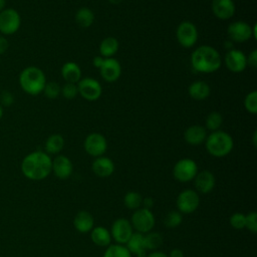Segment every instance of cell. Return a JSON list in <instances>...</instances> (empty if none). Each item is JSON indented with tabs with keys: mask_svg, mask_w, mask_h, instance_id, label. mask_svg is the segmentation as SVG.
Returning a JSON list of instances; mask_svg holds the SVG:
<instances>
[{
	"mask_svg": "<svg viewBox=\"0 0 257 257\" xmlns=\"http://www.w3.org/2000/svg\"><path fill=\"white\" fill-rule=\"evenodd\" d=\"M227 34L232 41L245 42L253 37V26L245 21H235L229 24Z\"/></svg>",
	"mask_w": 257,
	"mask_h": 257,
	"instance_id": "cell-13",
	"label": "cell"
},
{
	"mask_svg": "<svg viewBox=\"0 0 257 257\" xmlns=\"http://www.w3.org/2000/svg\"><path fill=\"white\" fill-rule=\"evenodd\" d=\"M183 222L182 213L179 211H170L164 219V224L167 228H176Z\"/></svg>",
	"mask_w": 257,
	"mask_h": 257,
	"instance_id": "cell-33",
	"label": "cell"
},
{
	"mask_svg": "<svg viewBox=\"0 0 257 257\" xmlns=\"http://www.w3.org/2000/svg\"><path fill=\"white\" fill-rule=\"evenodd\" d=\"M98 69L101 77L107 82L116 81L121 74L120 63L113 57L104 58L101 66Z\"/></svg>",
	"mask_w": 257,
	"mask_h": 257,
	"instance_id": "cell-15",
	"label": "cell"
},
{
	"mask_svg": "<svg viewBox=\"0 0 257 257\" xmlns=\"http://www.w3.org/2000/svg\"><path fill=\"white\" fill-rule=\"evenodd\" d=\"M142 204L144 205L143 208L151 209V208L154 206V200H153L152 198H145V199H143Z\"/></svg>",
	"mask_w": 257,
	"mask_h": 257,
	"instance_id": "cell-43",
	"label": "cell"
},
{
	"mask_svg": "<svg viewBox=\"0 0 257 257\" xmlns=\"http://www.w3.org/2000/svg\"><path fill=\"white\" fill-rule=\"evenodd\" d=\"M205 146L207 152L211 156L216 158H223L232 152L234 141L228 133L218 130L207 136Z\"/></svg>",
	"mask_w": 257,
	"mask_h": 257,
	"instance_id": "cell-4",
	"label": "cell"
},
{
	"mask_svg": "<svg viewBox=\"0 0 257 257\" xmlns=\"http://www.w3.org/2000/svg\"><path fill=\"white\" fill-rule=\"evenodd\" d=\"M61 76L65 82L77 83L82 78L81 69L77 63L73 61H67L61 67Z\"/></svg>",
	"mask_w": 257,
	"mask_h": 257,
	"instance_id": "cell-24",
	"label": "cell"
},
{
	"mask_svg": "<svg viewBox=\"0 0 257 257\" xmlns=\"http://www.w3.org/2000/svg\"><path fill=\"white\" fill-rule=\"evenodd\" d=\"M76 84L78 88V94H80L84 99L88 101L97 100L102 93V87L100 83L92 77H83Z\"/></svg>",
	"mask_w": 257,
	"mask_h": 257,
	"instance_id": "cell-10",
	"label": "cell"
},
{
	"mask_svg": "<svg viewBox=\"0 0 257 257\" xmlns=\"http://www.w3.org/2000/svg\"><path fill=\"white\" fill-rule=\"evenodd\" d=\"M73 171V166L70 159L64 155H58L52 160L51 172L60 180L68 179Z\"/></svg>",
	"mask_w": 257,
	"mask_h": 257,
	"instance_id": "cell-16",
	"label": "cell"
},
{
	"mask_svg": "<svg viewBox=\"0 0 257 257\" xmlns=\"http://www.w3.org/2000/svg\"><path fill=\"white\" fill-rule=\"evenodd\" d=\"M148 257H169L166 253L161 252V251H154L151 254H149Z\"/></svg>",
	"mask_w": 257,
	"mask_h": 257,
	"instance_id": "cell-45",
	"label": "cell"
},
{
	"mask_svg": "<svg viewBox=\"0 0 257 257\" xmlns=\"http://www.w3.org/2000/svg\"><path fill=\"white\" fill-rule=\"evenodd\" d=\"M60 94H62V96L65 97L66 99H72V98H74V97L78 94L77 84H76V83L65 82V84L61 87V92H60Z\"/></svg>",
	"mask_w": 257,
	"mask_h": 257,
	"instance_id": "cell-36",
	"label": "cell"
},
{
	"mask_svg": "<svg viewBox=\"0 0 257 257\" xmlns=\"http://www.w3.org/2000/svg\"><path fill=\"white\" fill-rule=\"evenodd\" d=\"M144 243L147 250H157L163 244V236L159 232H148L144 234Z\"/></svg>",
	"mask_w": 257,
	"mask_h": 257,
	"instance_id": "cell-29",
	"label": "cell"
},
{
	"mask_svg": "<svg viewBox=\"0 0 257 257\" xmlns=\"http://www.w3.org/2000/svg\"><path fill=\"white\" fill-rule=\"evenodd\" d=\"M245 221H246V215H244L243 213L237 212L231 215L230 217V225L237 230H241L243 228H245Z\"/></svg>",
	"mask_w": 257,
	"mask_h": 257,
	"instance_id": "cell-37",
	"label": "cell"
},
{
	"mask_svg": "<svg viewBox=\"0 0 257 257\" xmlns=\"http://www.w3.org/2000/svg\"><path fill=\"white\" fill-rule=\"evenodd\" d=\"M207 136V130L199 124H193L189 126L184 133L185 141L192 146H199L205 143Z\"/></svg>",
	"mask_w": 257,
	"mask_h": 257,
	"instance_id": "cell-20",
	"label": "cell"
},
{
	"mask_svg": "<svg viewBox=\"0 0 257 257\" xmlns=\"http://www.w3.org/2000/svg\"><path fill=\"white\" fill-rule=\"evenodd\" d=\"M223 123V116L218 111L210 112L205 120V128L215 132L218 131Z\"/></svg>",
	"mask_w": 257,
	"mask_h": 257,
	"instance_id": "cell-30",
	"label": "cell"
},
{
	"mask_svg": "<svg viewBox=\"0 0 257 257\" xmlns=\"http://www.w3.org/2000/svg\"><path fill=\"white\" fill-rule=\"evenodd\" d=\"M197 173V163L190 158H184L179 160L173 168L174 178L181 183H187L194 180Z\"/></svg>",
	"mask_w": 257,
	"mask_h": 257,
	"instance_id": "cell-7",
	"label": "cell"
},
{
	"mask_svg": "<svg viewBox=\"0 0 257 257\" xmlns=\"http://www.w3.org/2000/svg\"><path fill=\"white\" fill-rule=\"evenodd\" d=\"M90 238L91 241L99 247H106L110 245L111 242L110 232L106 228L101 226H97L91 229Z\"/></svg>",
	"mask_w": 257,
	"mask_h": 257,
	"instance_id": "cell-25",
	"label": "cell"
},
{
	"mask_svg": "<svg viewBox=\"0 0 257 257\" xmlns=\"http://www.w3.org/2000/svg\"><path fill=\"white\" fill-rule=\"evenodd\" d=\"M18 82L25 93L29 95H38L43 91L47 80L41 68L31 65L21 70L18 76Z\"/></svg>",
	"mask_w": 257,
	"mask_h": 257,
	"instance_id": "cell-3",
	"label": "cell"
},
{
	"mask_svg": "<svg viewBox=\"0 0 257 257\" xmlns=\"http://www.w3.org/2000/svg\"><path fill=\"white\" fill-rule=\"evenodd\" d=\"M244 106H245V109L252 114H255L257 112V91L256 90L250 91L245 96Z\"/></svg>",
	"mask_w": 257,
	"mask_h": 257,
	"instance_id": "cell-35",
	"label": "cell"
},
{
	"mask_svg": "<svg viewBox=\"0 0 257 257\" xmlns=\"http://www.w3.org/2000/svg\"><path fill=\"white\" fill-rule=\"evenodd\" d=\"M64 139L61 135L59 134H53L50 135L44 144V149L45 153L48 155H57L62 151L64 148Z\"/></svg>",
	"mask_w": 257,
	"mask_h": 257,
	"instance_id": "cell-27",
	"label": "cell"
},
{
	"mask_svg": "<svg viewBox=\"0 0 257 257\" xmlns=\"http://www.w3.org/2000/svg\"><path fill=\"white\" fill-rule=\"evenodd\" d=\"M192 67L201 73H212L222 65L219 51L210 45H201L191 54Z\"/></svg>",
	"mask_w": 257,
	"mask_h": 257,
	"instance_id": "cell-2",
	"label": "cell"
},
{
	"mask_svg": "<svg viewBox=\"0 0 257 257\" xmlns=\"http://www.w3.org/2000/svg\"><path fill=\"white\" fill-rule=\"evenodd\" d=\"M125 244V247L127 248L131 254H134L137 257H146L147 249L144 243V234L139 232L133 233V235Z\"/></svg>",
	"mask_w": 257,
	"mask_h": 257,
	"instance_id": "cell-23",
	"label": "cell"
},
{
	"mask_svg": "<svg viewBox=\"0 0 257 257\" xmlns=\"http://www.w3.org/2000/svg\"><path fill=\"white\" fill-rule=\"evenodd\" d=\"M94 13L91 9L87 8V7H82L79 8L74 16L75 22L77 23V25L81 28H88L92 25V23L94 22Z\"/></svg>",
	"mask_w": 257,
	"mask_h": 257,
	"instance_id": "cell-28",
	"label": "cell"
},
{
	"mask_svg": "<svg viewBox=\"0 0 257 257\" xmlns=\"http://www.w3.org/2000/svg\"><path fill=\"white\" fill-rule=\"evenodd\" d=\"M103 59H104V57H102V56H100V55L95 56V57L93 58V60H92L93 66H94L95 68H99V67L101 66L102 62H103Z\"/></svg>",
	"mask_w": 257,
	"mask_h": 257,
	"instance_id": "cell-42",
	"label": "cell"
},
{
	"mask_svg": "<svg viewBox=\"0 0 257 257\" xmlns=\"http://www.w3.org/2000/svg\"><path fill=\"white\" fill-rule=\"evenodd\" d=\"M44 95L49 99H54L60 95L61 86L55 81H48L46 82L43 91Z\"/></svg>",
	"mask_w": 257,
	"mask_h": 257,
	"instance_id": "cell-34",
	"label": "cell"
},
{
	"mask_svg": "<svg viewBox=\"0 0 257 257\" xmlns=\"http://www.w3.org/2000/svg\"><path fill=\"white\" fill-rule=\"evenodd\" d=\"M194 180L197 191L202 194L210 193L214 189L216 183L214 174L208 170H204L201 171L200 173H197Z\"/></svg>",
	"mask_w": 257,
	"mask_h": 257,
	"instance_id": "cell-18",
	"label": "cell"
},
{
	"mask_svg": "<svg viewBox=\"0 0 257 257\" xmlns=\"http://www.w3.org/2000/svg\"><path fill=\"white\" fill-rule=\"evenodd\" d=\"M83 148L89 156L97 158L103 156L106 152L107 142L105 137L100 133H91L85 138Z\"/></svg>",
	"mask_w": 257,
	"mask_h": 257,
	"instance_id": "cell-11",
	"label": "cell"
},
{
	"mask_svg": "<svg viewBox=\"0 0 257 257\" xmlns=\"http://www.w3.org/2000/svg\"><path fill=\"white\" fill-rule=\"evenodd\" d=\"M8 47H9L8 39L5 36L0 35V55L4 54L8 50Z\"/></svg>",
	"mask_w": 257,
	"mask_h": 257,
	"instance_id": "cell-41",
	"label": "cell"
},
{
	"mask_svg": "<svg viewBox=\"0 0 257 257\" xmlns=\"http://www.w3.org/2000/svg\"><path fill=\"white\" fill-rule=\"evenodd\" d=\"M119 48L118 40L112 36H107L101 40L99 44V53L100 56L104 58L112 57Z\"/></svg>",
	"mask_w": 257,
	"mask_h": 257,
	"instance_id": "cell-26",
	"label": "cell"
},
{
	"mask_svg": "<svg viewBox=\"0 0 257 257\" xmlns=\"http://www.w3.org/2000/svg\"><path fill=\"white\" fill-rule=\"evenodd\" d=\"M176 205L179 212L184 214H191L198 209L200 205V197L196 191L192 189H186L178 195Z\"/></svg>",
	"mask_w": 257,
	"mask_h": 257,
	"instance_id": "cell-9",
	"label": "cell"
},
{
	"mask_svg": "<svg viewBox=\"0 0 257 257\" xmlns=\"http://www.w3.org/2000/svg\"><path fill=\"white\" fill-rule=\"evenodd\" d=\"M247 65L251 66L252 68L257 67V50L254 49L251 51V53L247 56Z\"/></svg>",
	"mask_w": 257,
	"mask_h": 257,
	"instance_id": "cell-40",
	"label": "cell"
},
{
	"mask_svg": "<svg viewBox=\"0 0 257 257\" xmlns=\"http://www.w3.org/2000/svg\"><path fill=\"white\" fill-rule=\"evenodd\" d=\"M130 222L133 228L137 230V232L145 234L152 231L155 226L156 220L153 212L150 209L139 208L135 210Z\"/></svg>",
	"mask_w": 257,
	"mask_h": 257,
	"instance_id": "cell-6",
	"label": "cell"
},
{
	"mask_svg": "<svg viewBox=\"0 0 257 257\" xmlns=\"http://www.w3.org/2000/svg\"><path fill=\"white\" fill-rule=\"evenodd\" d=\"M6 6V0H0V12L5 9Z\"/></svg>",
	"mask_w": 257,
	"mask_h": 257,
	"instance_id": "cell-46",
	"label": "cell"
},
{
	"mask_svg": "<svg viewBox=\"0 0 257 257\" xmlns=\"http://www.w3.org/2000/svg\"><path fill=\"white\" fill-rule=\"evenodd\" d=\"M142 201H143L142 196L138 192H135V191L127 192L123 197V204H124L125 208H127L130 210H134V211L141 207Z\"/></svg>",
	"mask_w": 257,
	"mask_h": 257,
	"instance_id": "cell-32",
	"label": "cell"
},
{
	"mask_svg": "<svg viewBox=\"0 0 257 257\" xmlns=\"http://www.w3.org/2000/svg\"><path fill=\"white\" fill-rule=\"evenodd\" d=\"M123 0H108V2L110 4H113V5H117V4H120Z\"/></svg>",
	"mask_w": 257,
	"mask_h": 257,
	"instance_id": "cell-47",
	"label": "cell"
},
{
	"mask_svg": "<svg viewBox=\"0 0 257 257\" xmlns=\"http://www.w3.org/2000/svg\"><path fill=\"white\" fill-rule=\"evenodd\" d=\"M188 93L190 97L195 100H204L209 97L211 93V88L206 81L196 80L189 85Z\"/></svg>",
	"mask_w": 257,
	"mask_h": 257,
	"instance_id": "cell-22",
	"label": "cell"
},
{
	"mask_svg": "<svg viewBox=\"0 0 257 257\" xmlns=\"http://www.w3.org/2000/svg\"><path fill=\"white\" fill-rule=\"evenodd\" d=\"M93 225L94 219L92 215L87 211H79L73 219V226L79 233H87L91 231Z\"/></svg>",
	"mask_w": 257,
	"mask_h": 257,
	"instance_id": "cell-21",
	"label": "cell"
},
{
	"mask_svg": "<svg viewBox=\"0 0 257 257\" xmlns=\"http://www.w3.org/2000/svg\"><path fill=\"white\" fill-rule=\"evenodd\" d=\"M21 26V16L14 8H5L0 12V33L3 36L15 34Z\"/></svg>",
	"mask_w": 257,
	"mask_h": 257,
	"instance_id": "cell-5",
	"label": "cell"
},
{
	"mask_svg": "<svg viewBox=\"0 0 257 257\" xmlns=\"http://www.w3.org/2000/svg\"><path fill=\"white\" fill-rule=\"evenodd\" d=\"M169 257H184V253L181 249L175 248L170 252V255H168Z\"/></svg>",
	"mask_w": 257,
	"mask_h": 257,
	"instance_id": "cell-44",
	"label": "cell"
},
{
	"mask_svg": "<svg viewBox=\"0 0 257 257\" xmlns=\"http://www.w3.org/2000/svg\"><path fill=\"white\" fill-rule=\"evenodd\" d=\"M52 159L42 151H34L27 154L20 165L23 176L31 181H42L51 173Z\"/></svg>",
	"mask_w": 257,
	"mask_h": 257,
	"instance_id": "cell-1",
	"label": "cell"
},
{
	"mask_svg": "<svg viewBox=\"0 0 257 257\" xmlns=\"http://www.w3.org/2000/svg\"><path fill=\"white\" fill-rule=\"evenodd\" d=\"M225 65L232 72H242L247 67V56L243 51L232 48L225 55Z\"/></svg>",
	"mask_w": 257,
	"mask_h": 257,
	"instance_id": "cell-14",
	"label": "cell"
},
{
	"mask_svg": "<svg viewBox=\"0 0 257 257\" xmlns=\"http://www.w3.org/2000/svg\"><path fill=\"white\" fill-rule=\"evenodd\" d=\"M3 115H4V107L0 104V120L3 117Z\"/></svg>",
	"mask_w": 257,
	"mask_h": 257,
	"instance_id": "cell-49",
	"label": "cell"
},
{
	"mask_svg": "<svg viewBox=\"0 0 257 257\" xmlns=\"http://www.w3.org/2000/svg\"><path fill=\"white\" fill-rule=\"evenodd\" d=\"M133 230L134 228L127 219L118 218L111 225L110 235L111 238L116 242V244L123 245L133 235Z\"/></svg>",
	"mask_w": 257,
	"mask_h": 257,
	"instance_id": "cell-12",
	"label": "cell"
},
{
	"mask_svg": "<svg viewBox=\"0 0 257 257\" xmlns=\"http://www.w3.org/2000/svg\"><path fill=\"white\" fill-rule=\"evenodd\" d=\"M0 61H1V55H0Z\"/></svg>",
	"mask_w": 257,
	"mask_h": 257,
	"instance_id": "cell-50",
	"label": "cell"
},
{
	"mask_svg": "<svg viewBox=\"0 0 257 257\" xmlns=\"http://www.w3.org/2000/svg\"><path fill=\"white\" fill-rule=\"evenodd\" d=\"M176 37L181 46L191 48L198 40V29L194 23L190 21H183L177 27Z\"/></svg>",
	"mask_w": 257,
	"mask_h": 257,
	"instance_id": "cell-8",
	"label": "cell"
},
{
	"mask_svg": "<svg viewBox=\"0 0 257 257\" xmlns=\"http://www.w3.org/2000/svg\"><path fill=\"white\" fill-rule=\"evenodd\" d=\"M14 103V95L9 90H3L0 93V104L3 107L11 106Z\"/></svg>",
	"mask_w": 257,
	"mask_h": 257,
	"instance_id": "cell-39",
	"label": "cell"
},
{
	"mask_svg": "<svg viewBox=\"0 0 257 257\" xmlns=\"http://www.w3.org/2000/svg\"><path fill=\"white\" fill-rule=\"evenodd\" d=\"M92 172L99 178H107L114 172V163L111 159L101 156L95 158L91 165Z\"/></svg>",
	"mask_w": 257,
	"mask_h": 257,
	"instance_id": "cell-19",
	"label": "cell"
},
{
	"mask_svg": "<svg viewBox=\"0 0 257 257\" xmlns=\"http://www.w3.org/2000/svg\"><path fill=\"white\" fill-rule=\"evenodd\" d=\"M256 135H257V133H256V131H254V133H253V139H252V142H253V146H254V147H256Z\"/></svg>",
	"mask_w": 257,
	"mask_h": 257,
	"instance_id": "cell-48",
	"label": "cell"
},
{
	"mask_svg": "<svg viewBox=\"0 0 257 257\" xmlns=\"http://www.w3.org/2000/svg\"><path fill=\"white\" fill-rule=\"evenodd\" d=\"M213 14L220 20H228L232 18L236 11L233 0H212Z\"/></svg>",
	"mask_w": 257,
	"mask_h": 257,
	"instance_id": "cell-17",
	"label": "cell"
},
{
	"mask_svg": "<svg viewBox=\"0 0 257 257\" xmlns=\"http://www.w3.org/2000/svg\"><path fill=\"white\" fill-rule=\"evenodd\" d=\"M103 257H132V254L127 248L121 244L108 245L107 249L104 251Z\"/></svg>",
	"mask_w": 257,
	"mask_h": 257,
	"instance_id": "cell-31",
	"label": "cell"
},
{
	"mask_svg": "<svg viewBox=\"0 0 257 257\" xmlns=\"http://www.w3.org/2000/svg\"><path fill=\"white\" fill-rule=\"evenodd\" d=\"M245 228H247L251 233L255 234L257 232V213L250 212L246 215Z\"/></svg>",
	"mask_w": 257,
	"mask_h": 257,
	"instance_id": "cell-38",
	"label": "cell"
}]
</instances>
